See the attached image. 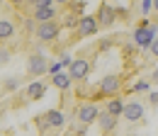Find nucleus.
<instances>
[{"label": "nucleus", "mask_w": 158, "mask_h": 136, "mask_svg": "<svg viewBox=\"0 0 158 136\" xmlns=\"http://www.w3.org/2000/svg\"><path fill=\"white\" fill-rule=\"evenodd\" d=\"M54 15H56V10H54L51 0H34V17L39 19V24L54 22Z\"/></svg>", "instance_id": "nucleus-1"}, {"label": "nucleus", "mask_w": 158, "mask_h": 136, "mask_svg": "<svg viewBox=\"0 0 158 136\" xmlns=\"http://www.w3.org/2000/svg\"><path fill=\"white\" fill-rule=\"evenodd\" d=\"M156 32H158L156 24H151L148 29L139 27L136 32H134V41H136V46H139V49H151V44H153V39H156Z\"/></svg>", "instance_id": "nucleus-2"}, {"label": "nucleus", "mask_w": 158, "mask_h": 136, "mask_svg": "<svg viewBox=\"0 0 158 136\" xmlns=\"http://www.w3.org/2000/svg\"><path fill=\"white\" fill-rule=\"evenodd\" d=\"M143 114H146V109H143V105L141 102H136V100H129L127 105H124V112H122V117L127 119V122H141L143 119Z\"/></svg>", "instance_id": "nucleus-3"}, {"label": "nucleus", "mask_w": 158, "mask_h": 136, "mask_svg": "<svg viewBox=\"0 0 158 136\" xmlns=\"http://www.w3.org/2000/svg\"><path fill=\"white\" fill-rule=\"evenodd\" d=\"M49 68H51V66L46 63V58L41 56V54H34V56L27 58V71H29L32 76H44Z\"/></svg>", "instance_id": "nucleus-4"}, {"label": "nucleus", "mask_w": 158, "mask_h": 136, "mask_svg": "<svg viewBox=\"0 0 158 136\" xmlns=\"http://www.w3.org/2000/svg\"><path fill=\"white\" fill-rule=\"evenodd\" d=\"M37 37L41 41H54L59 37V24L56 22H44V24H37Z\"/></svg>", "instance_id": "nucleus-5"}, {"label": "nucleus", "mask_w": 158, "mask_h": 136, "mask_svg": "<svg viewBox=\"0 0 158 136\" xmlns=\"http://www.w3.org/2000/svg\"><path fill=\"white\" fill-rule=\"evenodd\" d=\"M68 73H71L73 80H83V78H88V73H90V63H88L85 58H76V61L71 63Z\"/></svg>", "instance_id": "nucleus-6"}, {"label": "nucleus", "mask_w": 158, "mask_h": 136, "mask_svg": "<svg viewBox=\"0 0 158 136\" xmlns=\"http://www.w3.org/2000/svg\"><path fill=\"white\" fill-rule=\"evenodd\" d=\"M95 119H100V112H98V107L95 105H83L78 109V122L80 124H90V122H95Z\"/></svg>", "instance_id": "nucleus-7"}, {"label": "nucleus", "mask_w": 158, "mask_h": 136, "mask_svg": "<svg viewBox=\"0 0 158 136\" xmlns=\"http://www.w3.org/2000/svg\"><path fill=\"white\" fill-rule=\"evenodd\" d=\"M119 85H122V83H119L117 76H105L100 80V93H102V95H114L119 90Z\"/></svg>", "instance_id": "nucleus-8"}, {"label": "nucleus", "mask_w": 158, "mask_h": 136, "mask_svg": "<svg viewBox=\"0 0 158 136\" xmlns=\"http://www.w3.org/2000/svg\"><path fill=\"white\" fill-rule=\"evenodd\" d=\"M98 17H90V15H85V17H80L78 19V29H80V34H85V37H90V34H95L98 32Z\"/></svg>", "instance_id": "nucleus-9"}, {"label": "nucleus", "mask_w": 158, "mask_h": 136, "mask_svg": "<svg viewBox=\"0 0 158 136\" xmlns=\"http://www.w3.org/2000/svg\"><path fill=\"white\" fill-rule=\"evenodd\" d=\"M98 24H105V27H112V24H114V7H112V5H102V7H100Z\"/></svg>", "instance_id": "nucleus-10"}, {"label": "nucleus", "mask_w": 158, "mask_h": 136, "mask_svg": "<svg viewBox=\"0 0 158 136\" xmlns=\"http://www.w3.org/2000/svg\"><path fill=\"white\" fill-rule=\"evenodd\" d=\"M100 129H102V131H112V129H114V126H117V117H112L110 114V112H105V114H100Z\"/></svg>", "instance_id": "nucleus-11"}, {"label": "nucleus", "mask_w": 158, "mask_h": 136, "mask_svg": "<svg viewBox=\"0 0 158 136\" xmlns=\"http://www.w3.org/2000/svg\"><path fill=\"white\" fill-rule=\"evenodd\" d=\"M63 122H66V117L61 114L59 109H49V112H46V124H49V126H61Z\"/></svg>", "instance_id": "nucleus-12"}, {"label": "nucleus", "mask_w": 158, "mask_h": 136, "mask_svg": "<svg viewBox=\"0 0 158 136\" xmlns=\"http://www.w3.org/2000/svg\"><path fill=\"white\" fill-rule=\"evenodd\" d=\"M71 83H73L71 73H59V76H54V85H56L59 90H68V88H71Z\"/></svg>", "instance_id": "nucleus-13"}, {"label": "nucleus", "mask_w": 158, "mask_h": 136, "mask_svg": "<svg viewBox=\"0 0 158 136\" xmlns=\"http://www.w3.org/2000/svg\"><path fill=\"white\" fill-rule=\"evenodd\" d=\"M15 34V24L10 19H0V39H10Z\"/></svg>", "instance_id": "nucleus-14"}, {"label": "nucleus", "mask_w": 158, "mask_h": 136, "mask_svg": "<svg viewBox=\"0 0 158 136\" xmlns=\"http://www.w3.org/2000/svg\"><path fill=\"white\" fill-rule=\"evenodd\" d=\"M41 95H44V85H41V83H32V85L27 88V97H29V100H39Z\"/></svg>", "instance_id": "nucleus-15"}, {"label": "nucleus", "mask_w": 158, "mask_h": 136, "mask_svg": "<svg viewBox=\"0 0 158 136\" xmlns=\"http://www.w3.org/2000/svg\"><path fill=\"white\" fill-rule=\"evenodd\" d=\"M107 112L112 117H119L122 112H124V102L122 100H110V105H107Z\"/></svg>", "instance_id": "nucleus-16"}, {"label": "nucleus", "mask_w": 158, "mask_h": 136, "mask_svg": "<svg viewBox=\"0 0 158 136\" xmlns=\"http://www.w3.org/2000/svg\"><path fill=\"white\" fill-rule=\"evenodd\" d=\"M139 10H141V12H143V15H146V12H148V10H153V0H143V2H141V5H139Z\"/></svg>", "instance_id": "nucleus-17"}, {"label": "nucleus", "mask_w": 158, "mask_h": 136, "mask_svg": "<svg viewBox=\"0 0 158 136\" xmlns=\"http://www.w3.org/2000/svg\"><path fill=\"white\" fill-rule=\"evenodd\" d=\"M134 90H136V93H146V90H148V80H139L136 85H134Z\"/></svg>", "instance_id": "nucleus-18"}, {"label": "nucleus", "mask_w": 158, "mask_h": 136, "mask_svg": "<svg viewBox=\"0 0 158 136\" xmlns=\"http://www.w3.org/2000/svg\"><path fill=\"white\" fill-rule=\"evenodd\" d=\"M10 61V51L7 49H0V63H7Z\"/></svg>", "instance_id": "nucleus-19"}, {"label": "nucleus", "mask_w": 158, "mask_h": 136, "mask_svg": "<svg viewBox=\"0 0 158 136\" xmlns=\"http://www.w3.org/2000/svg\"><path fill=\"white\" fill-rule=\"evenodd\" d=\"M17 85H20V83H17V78H10V80L5 83V88H7V90H15Z\"/></svg>", "instance_id": "nucleus-20"}, {"label": "nucleus", "mask_w": 158, "mask_h": 136, "mask_svg": "<svg viewBox=\"0 0 158 136\" xmlns=\"http://www.w3.org/2000/svg\"><path fill=\"white\" fill-rule=\"evenodd\" d=\"M151 54H153V56L158 58V37L153 39V44H151Z\"/></svg>", "instance_id": "nucleus-21"}, {"label": "nucleus", "mask_w": 158, "mask_h": 136, "mask_svg": "<svg viewBox=\"0 0 158 136\" xmlns=\"http://www.w3.org/2000/svg\"><path fill=\"white\" fill-rule=\"evenodd\" d=\"M148 100H151V105H153V107H158V93H151Z\"/></svg>", "instance_id": "nucleus-22"}, {"label": "nucleus", "mask_w": 158, "mask_h": 136, "mask_svg": "<svg viewBox=\"0 0 158 136\" xmlns=\"http://www.w3.org/2000/svg\"><path fill=\"white\" fill-rule=\"evenodd\" d=\"M151 80H153V83H158V68L153 71V76H151Z\"/></svg>", "instance_id": "nucleus-23"}, {"label": "nucleus", "mask_w": 158, "mask_h": 136, "mask_svg": "<svg viewBox=\"0 0 158 136\" xmlns=\"http://www.w3.org/2000/svg\"><path fill=\"white\" fill-rule=\"evenodd\" d=\"M153 10H156V12H158V0H153Z\"/></svg>", "instance_id": "nucleus-24"}]
</instances>
